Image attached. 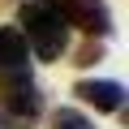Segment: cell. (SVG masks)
I'll return each mask as SVG.
<instances>
[{
  "label": "cell",
  "mask_w": 129,
  "mask_h": 129,
  "mask_svg": "<svg viewBox=\"0 0 129 129\" xmlns=\"http://www.w3.org/2000/svg\"><path fill=\"white\" fill-rule=\"evenodd\" d=\"M95 60H99V47H95V43L78 47V64H95Z\"/></svg>",
  "instance_id": "52a82bcc"
},
{
  "label": "cell",
  "mask_w": 129,
  "mask_h": 129,
  "mask_svg": "<svg viewBox=\"0 0 129 129\" xmlns=\"http://www.w3.org/2000/svg\"><path fill=\"white\" fill-rule=\"evenodd\" d=\"M22 26H26V43L39 60H56L64 47H69V26H64V17L56 13L52 0H30V5L22 9Z\"/></svg>",
  "instance_id": "6da1fadb"
},
{
  "label": "cell",
  "mask_w": 129,
  "mask_h": 129,
  "mask_svg": "<svg viewBox=\"0 0 129 129\" xmlns=\"http://www.w3.org/2000/svg\"><path fill=\"white\" fill-rule=\"evenodd\" d=\"M73 95H78L82 103H90L95 112H120V103H125V86H120V82H108V78H99V82H78Z\"/></svg>",
  "instance_id": "5b68a950"
},
{
  "label": "cell",
  "mask_w": 129,
  "mask_h": 129,
  "mask_svg": "<svg viewBox=\"0 0 129 129\" xmlns=\"http://www.w3.org/2000/svg\"><path fill=\"white\" fill-rule=\"evenodd\" d=\"M39 108H43V95L35 90L30 78H22V82H13V86H0V112H5V116L30 125V120L39 116Z\"/></svg>",
  "instance_id": "277c9868"
},
{
  "label": "cell",
  "mask_w": 129,
  "mask_h": 129,
  "mask_svg": "<svg viewBox=\"0 0 129 129\" xmlns=\"http://www.w3.org/2000/svg\"><path fill=\"white\" fill-rule=\"evenodd\" d=\"M52 129H95V125L73 108H60V112H52Z\"/></svg>",
  "instance_id": "8992f818"
},
{
  "label": "cell",
  "mask_w": 129,
  "mask_h": 129,
  "mask_svg": "<svg viewBox=\"0 0 129 129\" xmlns=\"http://www.w3.org/2000/svg\"><path fill=\"white\" fill-rule=\"evenodd\" d=\"M26 64H30V43L22 39V30L0 26V86H13V82L30 78Z\"/></svg>",
  "instance_id": "3957f363"
},
{
  "label": "cell",
  "mask_w": 129,
  "mask_h": 129,
  "mask_svg": "<svg viewBox=\"0 0 129 129\" xmlns=\"http://www.w3.org/2000/svg\"><path fill=\"white\" fill-rule=\"evenodd\" d=\"M52 5H56V13L64 17V26H78V30H86L90 39L112 30V13H108L103 0H52Z\"/></svg>",
  "instance_id": "7a4b0ae2"
}]
</instances>
